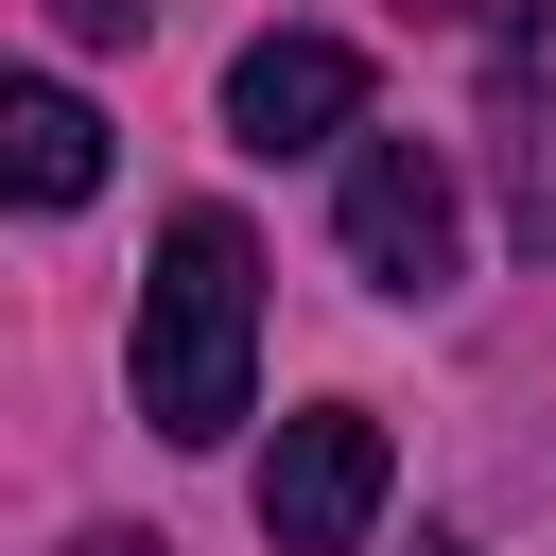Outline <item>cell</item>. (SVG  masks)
I'll use <instances>...</instances> for the list:
<instances>
[{
	"mask_svg": "<svg viewBox=\"0 0 556 556\" xmlns=\"http://www.w3.org/2000/svg\"><path fill=\"white\" fill-rule=\"evenodd\" d=\"M52 17H70V35H87V52H122V35H139V17H156V0H52Z\"/></svg>",
	"mask_w": 556,
	"mask_h": 556,
	"instance_id": "8992f818",
	"label": "cell"
},
{
	"mask_svg": "<svg viewBox=\"0 0 556 556\" xmlns=\"http://www.w3.org/2000/svg\"><path fill=\"white\" fill-rule=\"evenodd\" d=\"M330 226H348V261L382 295H452V261H469V208H452V156L434 139H348Z\"/></svg>",
	"mask_w": 556,
	"mask_h": 556,
	"instance_id": "7a4b0ae2",
	"label": "cell"
},
{
	"mask_svg": "<svg viewBox=\"0 0 556 556\" xmlns=\"http://www.w3.org/2000/svg\"><path fill=\"white\" fill-rule=\"evenodd\" d=\"M365 122V52L348 35H261L243 70H226V139L243 156H313V139H348Z\"/></svg>",
	"mask_w": 556,
	"mask_h": 556,
	"instance_id": "277c9868",
	"label": "cell"
},
{
	"mask_svg": "<svg viewBox=\"0 0 556 556\" xmlns=\"http://www.w3.org/2000/svg\"><path fill=\"white\" fill-rule=\"evenodd\" d=\"M434 17H469V0H434Z\"/></svg>",
	"mask_w": 556,
	"mask_h": 556,
	"instance_id": "30bf717a",
	"label": "cell"
},
{
	"mask_svg": "<svg viewBox=\"0 0 556 556\" xmlns=\"http://www.w3.org/2000/svg\"><path fill=\"white\" fill-rule=\"evenodd\" d=\"M539 243H556V191H539Z\"/></svg>",
	"mask_w": 556,
	"mask_h": 556,
	"instance_id": "9c48e42d",
	"label": "cell"
},
{
	"mask_svg": "<svg viewBox=\"0 0 556 556\" xmlns=\"http://www.w3.org/2000/svg\"><path fill=\"white\" fill-rule=\"evenodd\" d=\"M365 521H382V417H365V400L278 417V452H261V539H278V556H348Z\"/></svg>",
	"mask_w": 556,
	"mask_h": 556,
	"instance_id": "3957f363",
	"label": "cell"
},
{
	"mask_svg": "<svg viewBox=\"0 0 556 556\" xmlns=\"http://www.w3.org/2000/svg\"><path fill=\"white\" fill-rule=\"evenodd\" d=\"M0 139H17V208H87V191H104V122H87L52 70L0 104Z\"/></svg>",
	"mask_w": 556,
	"mask_h": 556,
	"instance_id": "5b68a950",
	"label": "cell"
},
{
	"mask_svg": "<svg viewBox=\"0 0 556 556\" xmlns=\"http://www.w3.org/2000/svg\"><path fill=\"white\" fill-rule=\"evenodd\" d=\"M243 382H261V243L243 208H174L156 278H139V417L174 452L243 434Z\"/></svg>",
	"mask_w": 556,
	"mask_h": 556,
	"instance_id": "6da1fadb",
	"label": "cell"
},
{
	"mask_svg": "<svg viewBox=\"0 0 556 556\" xmlns=\"http://www.w3.org/2000/svg\"><path fill=\"white\" fill-rule=\"evenodd\" d=\"M417 556H469V539H417Z\"/></svg>",
	"mask_w": 556,
	"mask_h": 556,
	"instance_id": "ba28073f",
	"label": "cell"
},
{
	"mask_svg": "<svg viewBox=\"0 0 556 556\" xmlns=\"http://www.w3.org/2000/svg\"><path fill=\"white\" fill-rule=\"evenodd\" d=\"M87 556H156V539H87Z\"/></svg>",
	"mask_w": 556,
	"mask_h": 556,
	"instance_id": "52a82bcc",
	"label": "cell"
}]
</instances>
